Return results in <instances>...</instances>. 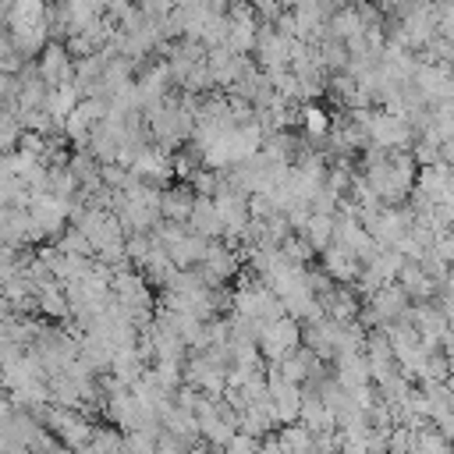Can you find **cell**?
<instances>
[{"instance_id": "1", "label": "cell", "mask_w": 454, "mask_h": 454, "mask_svg": "<svg viewBox=\"0 0 454 454\" xmlns=\"http://www.w3.org/2000/svg\"><path fill=\"white\" fill-rule=\"evenodd\" d=\"M369 138L380 145V149H404V145H411V124H408V117H401V114H372V121H369Z\"/></svg>"}, {"instance_id": "2", "label": "cell", "mask_w": 454, "mask_h": 454, "mask_svg": "<svg viewBox=\"0 0 454 454\" xmlns=\"http://www.w3.org/2000/svg\"><path fill=\"white\" fill-rule=\"evenodd\" d=\"M259 333H262V351L273 355V358H284V355L298 344V323H294V319H284V316L262 323Z\"/></svg>"}, {"instance_id": "3", "label": "cell", "mask_w": 454, "mask_h": 454, "mask_svg": "<svg viewBox=\"0 0 454 454\" xmlns=\"http://www.w3.org/2000/svg\"><path fill=\"white\" fill-rule=\"evenodd\" d=\"M287 46H291V39H287V35H280V32H273V28L255 32V50H259V60H262L270 71H280V67L287 64Z\"/></svg>"}, {"instance_id": "4", "label": "cell", "mask_w": 454, "mask_h": 454, "mask_svg": "<svg viewBox=\"0 0 454 454\" xmlns=\"http://www.w3.org/2000/svg\"><path fill=\"white\" fill-rule=\"evenodd\" d=\"M404 309H408V294H404L397 284H387V287H380V291L372 294V312H376L380 323H394Z\"/></svg>"}, {"instance_id": "5", "label": "cell", "mask_w": 454, "mask_h": 454, "mask_svg": "<svg viewBox=\"0 0 454 454\" xmlns=\"http://www.w3.org/2000/svg\"><path fill=\"white\" fill-rule=\"evenodd\" d=\"M401 291L408 294V298H419V301H426L429 294H436V284L419 270V262H404L401 266Z\"/></svg>"}, {"instance_id": "6", "label": "cell", "mask_w": 454, "mask_h": 454, "mask_svg": "<svg viewBox=\"0 0 454 454\" xmlns=\"http://www.w3.org/2000/svg\"><path fill=\"white\" fill-rule=\"evenodd\" d=\"M238 71H241V57L234 53V50H227V46H216L213 50V57H209V74L216 78V82H234L238 78Z\"/></svg>"}, {"instance_id": "7", "label": "cell", "mask_w": 454, "mask_h": 454, "mask_svg": "<svg viewBox=\"0 0 454 454\" xmlns=\"http://www.w3.org/2000/svg\"><path fill=\"white\" fill-rule=\"evenodd\" d=\"M192 223H195V231H199V238H206V234H216L223 223H220V216H216V206L209 202V199H199V202H192Z\"/></svg>"}, {"instance_id": "8", "label": "cell", "mask_w": 454, "mask_h": 454, "mask_svg": "<svg viewBox=\"0 0 454 454\" xmlns=\"http://www.w3.org/2000/svg\"><path fill=\"white\" fill-rule=\"evenodd\" d=\"M213 206H216L220 223H227V231H241V227H245V202H241L238 195H223V199H216Z\"/></svg>"}, {"instance_id": "9", "label": "cell", "mask_w": 454, "mask_h": 454, "mask_svg": "<svg viewBox=\"0 0 454 454\" xmlns=\"http://www.w3.org/2000/svg\"><path fill=\"white\" fill-rule=\"evenodd\" d=\"M330 238H333V220L323 216V213H312V216L305 220V241H309L312 248H326Z\"/></svg>"}, {"instance_id": "10", "label": "cell", "mask_w": 454, "mask_h": 454, "mask_svg": "<svg viewBox=\"0 0 454 454\" xmlns=\"http://www.w3.org/2000/svg\"><path fill=\"white\" fill-rule=\"evenodd\" d=\"M326 270L340 280H351L355 277V255L348 248H333V252H326Z\"/></svg>"}, {"instance_id": "11", "label": "cell", "mask_w": 454, "mask_h": 454, "mask_svg": "<svg viewBox=\"0 0 454 454\" xmlns=\"http://www.w3.org/2000/svg\"><path fill=\"white\" fill-rule=\"evenodd\" d=\"M447 266H450V262H443V259H440V255H436L433 248H429V252H426V255L419 259V270H422V273H426V277H429L433 284H440V280H443V277L450 273Z\"/></svg>"}, {"instance_id": "12", "label": "cell", "mask_w": 454, "mask_h": 454, "mask_svg": "<svg viewBox=\"0 0 454 454\" xmlns=\"http://www.w3.org/2000/svg\"><path fill=\"white\" fill-rule=\"evenodd\" d=\"M160 206H163L170 216H177V220L192 213V199H188V192H170L167 199H160Z\"/></svg>"}, {"instance_id": "13", "label": "cell", "mask_w": 454, "mask_h": 454, "mask_svg": "<svg viewBox=\"0 0 454 454\" xmlns=\"http://www.w3.org/2000/svg\"><path fill=\"white\" fill-rule=\"evenodd\" d=\"M433 252H436L443 262H454V227H447V231H440V234H436Z\"/></svg>"}, {"instance_id": "14", "label": "cell", "mask_w": 454, "mask_h": 454, "mask_svg": "<svg viewBox=\"0 0 454 454\" xmlns=\"http://www.w3.org/2000/svg\"><path fill=\"white\" fill-rule=\"evenodd\" d=\"M326 124H330V121H326V114H323V110L305 106V128H309L312 135H323V131H326Z\"/></svg>"}, {"instance_id": "15", "label": "cell", "mask_w": 454, "mask_h": 454, "mask_svg": "<svg viewBox=\"0 0 454 454\" xmlns=\"http://www.w3.org/2000/svg\"><path fill=\"white\" fill-rule=\"evenodd\" d=\"M252 7L262 11L266 18H277V14H280V0H252Z\"/></svg>"}, {"instance_id": "16", "label": "cell", "mask_w": 454, "mask_h": 454, "mask_svg": "<svg viewBox=\"0 0 454 454\" xmlns=\"http://www.w3.org/2000/svg\"><path fill=\"white\" fill-rule=\"evenodd\" d=\"M231 450H234V454H252V443H248V440H234Z\"/></svg>"}, {"instance_id": "17", "label": "cell", "mask_w": 454, "mask_h": 454, "mask_svg": "<svg viewBox=\"0 0 454 454\" xmlns=\"http://www.w3.org/2000/svg\"><path fill=\"white\" fill-rule=\"evenodd\" d=\"M447 362H450V369H447V387L454 390V358H447Z\"/></svg>"}, {"instance_id": "18", "label": "cell", "mask_w": 454, "mask_h": 454, "mask_svg": "<svg viewBox=\"0 0 454 454\" xmlns=\"http://www.w3.org/2000/svg\"><path fill=\"white\" fill-rule=\"evenodd\" d=\"M450 266H454V262H450Z\"/></svg>"}]
</instances>
